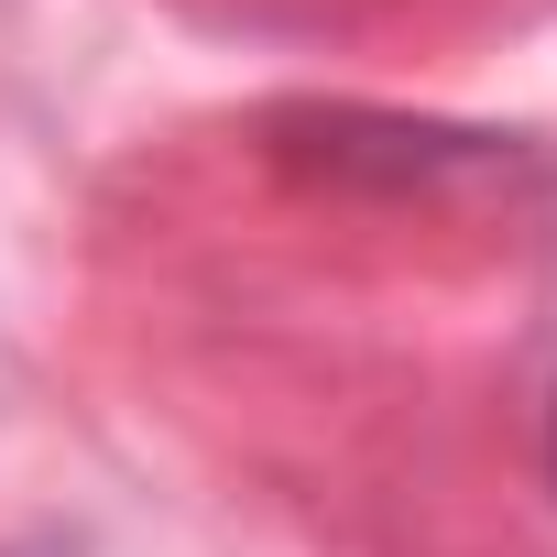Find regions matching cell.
Instances as JSON below:
<instances>
[{
    "mask_svg": "<svg viewBox=\"0 0 557 557\" xmlns=\"http://www.w3.org/2000/svg\"><path fill=\"white\" fill-rule=\"evenodd\" d=\"M546 470H557V405H546Z\"/></svg>",
    "mask_w": 557,
    "mask_h": 557,
    "instance_id": "cell-1",
    "label": "cell"
}]
</instances>
